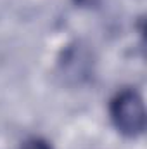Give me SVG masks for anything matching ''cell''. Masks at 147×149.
Segmentation results:
<instances>
[{
  "label": "cell",
  "instance_id": "6da1fadb",
  "mask_svg": "<svg viewBox=\"0 0 147 149\" xmlns=\"http://www.w3.org/2000/svg\"><path fill=\"white\" fill-rule=\"evenodd\" d=\"M112 125L125 137H139L146 128V109L140 94L133 88L119 90L109 104Z\"/></svg>",
  "mask_w": 147,
  "mask_h": 149
},
{
  "label": "cell",
  "instance_id": "7a4b0ae2",
  "mask_svg": "<svg viewBox=\"0 0 147 149\" xmlns=\"http://www.w3.org/2000/svg\"><path fill=\"white\" fill-rule=\"evenodd\" d=\"M21 149H52L50 144L45 141V139H40V137H31L28 141L23 142Z\"/></svg>",
  "mask_w": 147,
  "mask_h": 149
}]
</instances>
